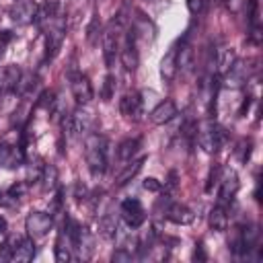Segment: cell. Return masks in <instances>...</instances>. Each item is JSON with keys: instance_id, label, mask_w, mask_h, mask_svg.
I'll return each mask as SVG.
<instances>
[{"instance_id": "1", "label": "cell", "mask_w": 263, "mask_h": 263, "mask_svg": "<svg viewBox=\"0 0 263 263\" xmlns=\"http://www.w3.org/2000/svg\"><path fill=\"white\" fill-rule=\"evenodd\" d=\"M84 158L92 177H101L107 168V140L101 134H88L84 140Z\"/></svg>"}, {"instance_id": "2", "label": "cell", "mask_w": 263, "mask_h": 263, "mask_svg": "<svg viewBox=\"0 0 263 263\" xmlns=\"http://www.w3.org/2000/svg\"><path fill=\"white\" fill-rule=\"evenodd\" d=\"M222 140H224V132L216 121H203L199 125L197 144H199V148H203V152L214 154L222 146Z\"/></svg>"}, {"instance_id": "3", "label": "cell", "mask_w": 263, "mask_h": 263, "mask_svg": "<svg viewBox=\"0 0 263 263\" xmlns=\"http://www.w3.org/2000/svg\"><path fill=\"white\" fill-rule=\"evenodd\" d=\"M92 123H95L92 113H90L88 109H84V107L74 109L72 115H70L68 121H66L70 136H84V134H88V132L92 129Z\"/></svg>"}, {"instance_id": "4", "label": "cell", "mask_w": 263, "mask_h": 263, "mask_svg": "<svg viewBox=\"0 0 263 263\" xmlns=\"http://www.w3.org/2000/svg\"><path fill=\"white\" fill-rule=\"evenodd\" d=\"M119 214H121V218H123L127 228H140L144 224V220H146V212H144L140 199H136V197H129V199L121 201Z\"/></svg>"}, {"instance_id": "5", "label": "cell", "mask_w": 263, "mask_h": 263, "mask_svg": "<svg viewBox=\"0 0 263 263\" xmlns=\"http://www.w3.org/2000/svg\"><path fill=\"white\" fill-rule=\"evenodd\" d=\"M53 226V218L45 212H31L25 218V228L31 238H43Z\"/></svg>"}, {"instance_id": "6", "label": "cell", "mask_w": 263, "mask_h": 263, "mask_svg": "<svg viewBox=\"0 0 263 263\" xmlns=\"http://www.w3.org/2000/svg\"><path fill=\"white\" fill-rule=\"evenodd\" d=\"M23 70L14 64H8L0 70V101H4L6 97H12L16 92V84L21 80Z\"/></svg>"}, {"instance_id": "7", "label": "cell", "mask_w": 263, "mask_h": 263, "mask_svg": "<svg viewBox=\"0 0 263 263\" xmlns=\"http://www.w3.org/2000/svg\"><path fill=\"white\" fill-rule=\"evenodd\" d=\"M62 4L60 0H47L41 6H37V14H35V25L43 31L45 27H49L51 23H55L58 18H62Z\"/></svg>"}, {"instance_id": "8", "label": "cell", "mask_w": 263, "mask_h": 263, "mask_svg": "<svg viewBox=\"0 0 263 263\" xmlns=\"http://www.w3.org/2000/svg\"><path fill=\"white\" fill-rule=\"evenodd\" d=\"M136 41H138V37H136V33H134V29H129V31H127V35H125L123 47L119 49L121 64H123V68H125L127 72H134V70L138 68V64H140V55H138Z\"/></svg>"}, {"instance_id": "9", "label": "cell", "mask_w": 263, "mask_h": 263, "mask_svg": "<svg viewBox=\"0 0 263 263\" xmlns=\"http://www.w3.org/2000/svg\"><path fill=\"white\" fill-rule=\"evenodd\" d=\"M236 191H238V177H236V173H234L232 168H226V171H224V175H222V179H220L218 203L228 205V203L234 199Z\"/></svg>"}, {"instance_id": "10", "label": "cell", "mask_w": 263, "mask_h": 263, "mask_svg": "<svg viewBox=\"0 0 263 263\" xmlns=\"http://www.w3.org/2000/svg\"><path fill=\"white\" fill-rule=\"evenodd\" d=\"M35 14H37V4L33 0H21L10 10V18L18 27H27V25L35 23Z\"/></svg>"}, {"instance_id": "11", "label": "cell", "mask_w": 263, "mask_h": 263, "mask_svg": "<svg viewBox=\"0 0 263 263\" xmlns=\"http://www.w3.org/2000/svg\"><path fill=\"white\" fill-rule=\"evenodd\" d=\"M103 55L109 68L115 64V58L119 55V31L113 25H109V29L103 33Z\"/></svg>"}, {"instance_id": "12", "label": "cell", "mask_w": 263, "mask_h": 263, "mask_svg": "<svg viewBox=\"0 0 263 263\" xmlns=\"http://www.w3.org/2000/svg\"><path fill=\"white\" fill-rule=\"evenodd\" d=\"M70 88H72V95H74L76 103H80V105L90 103V99L95 95L92 92V84L88 82V78L84 74H74L72 80H70Z\"/></svg>"}, {"instance_id": "13", "label": "cell", "mask_w": 263, "mask_h": 263, "mask_svg": "<svg viewBox=\"0 0 263 263\" xmlns=\"http://www.w3.org/2000/svg\"><path fill=\"white\" fill-rule=\"evenodd\" d=\"M177 53H179V41H177L175 45H171L168 51H166V53L162 55V60H160V76H162V80H166V82H171V80L177 76V72H179Z\"/></svg>"}, {"instance_id": "14", "label": "cell", "mask_w": 263, "mask_h": 263, "mask_svg": "<svg viewBox=\"0 0 263 263\" xmlns=\"http://www.w3.org/2000/svg\"><path fill=\"white\" fill-rule=\"evenodd\" d=\"M10 245H12V261H21V263H27L35 257V242L33 238H10Z\"/></svg>"}, {"instance_id": "15", "label": "cell", "mask_w": 263, "mask_h": 263, "mask_svg": "<svg viewBox=\"0 0 263 263\" xmlns=\"http://www.w3.org/2000/svg\"><path fill=\"white\" fill-rule=\"evenodd\" d=\"M142 109H144V107H142V99H140L138 92H127V95H123L121 101H119V111H121L127 119L138 121L140 115H142Z\"/></svg>"}, {"instance_id": "16", "label": "cell", "mask_w": 263, "mask_h": 263, "mask_svg": "<svg viewBox=\"0 0 263 263\" xmlns=\"http://www.w3.org/2000/svg\"><path fill=\"white\" fill-rule=\"evenodd\" d=\"M175 115H177V105H175L173 101H162V103H158V105L152 109L150 121H152L154 125H164V123H168L171 119H175Z\"/></svg>"}, {"instance_id": "17", "label": "cell", "mask_w": 263, "mask_h": 263, "mask_svg": "<svg viewBox=\"0 0 263 263\" xmlns=\"http://www.w3.org/2000/svg\"><path fill=\"white\" fill-rule=\"evenodd\" d=\"M164 214H166V218H168L171 222L181 224V226L191 224V222L195 220L193 210H189V208H187V205H183V203H171V205L164 210Z\"/></svg>"}, {"instance_id": "18", "label": "cell", "mask_w": 263, "mask_h": 263, "mask_svg": "<svg viewBox=\"0 0 263 263\" xmlns=\"http://www.w3.org/2000/svg\"><path fill=\"white\" fill-rule=\"evenodd\" d=\"M0 164L6 168H16L23 164V150L16 146H10L6 142L0 144Z\"/></svg>"}, {"instance_id": "19", "label": "cell", "mask_w": 263, "mask_h": 263, "mask_svg": "<svg viewBox=\"0 0 263 263\" xmlns=\"http://www.w3.org/2000/svg\"><path fill=\"white\" fill-rule=\"evenodd\" d=\"M144 162H146V156H140V158H136V160H127V164H125V166L121 168V173L115 177V185H117V187H123L125 183H129V181L142 171Z\"/></svg>"}, {"instance_id": "20", "label": "cell", "mask_w": 263, "mask_h": 263, "mask_svg": "<svg viewBox=\"0 0 263 263\" xmlns=\"http://www.w3.org/2000/svg\"><path fill=\"white\" fill-rule=\"evenodd\" d=\"M236 62V53H234V49L232 47H220L218 51H216V58H214V64H216V72L218 74H226L230 68H232V64Z\"/></svg>"}, {"instance_id": "21", "label": "cell", "mask_w": 263, "mask_h": 263, "mask_svg": "<svg viewBox=\"0 0 263 263\" xmlns=\"http://www.w3.org/2000/svg\"><path fill=\"white\" fill-rule=\"evenodd\" d=\"M72 242L68 238L66 232H60L58 234V240H55V261L60 263H66V261H72Z\"/></svg>"}, {"instance_id": "22", "label": "cell", "mask_w": 263, "mask_h": 263, "mask_svg": "<svg viewBox=\"0 0 263 263\" xmlns=\"http://www.w3.org/2000/svg\"><path fill=\"white\" fill-rule=\"evenodd\" d=\"M210 226L216 230V232H224L228 228V212H226V205L218 203L212 212H210Z\"/></svg>"}, {"instance_id": "23", "label": "cell", "mask_w": 263, "mask_h": 263, "mask_svg": "<svg viewBox=\"0 0 263 263\" xmlns=\"http://www.w3.org/2000/svg\"><path fill=\"white\" fill-rule=\"evenodd\" d=\"M140 144H142L140 138H127V140H123V142L117 146V158L123 160V162L132 160L134 154L140 150Z\"/></svg>"}, {"instance_id": "24", "label": "cell", "mask_w": 263, "mask_h": 263, "mask_svg": "<svg viewBox=\"0 0 263 263\" xmlns=\"http://www.w3.org/2000/svg\"><path fill=\"white\" fill-rule=\"evenodd\" d=\"M132 29H134L136 37H144V39H148V35H150V39L154 37V25H152L144 14H140V12H138V16H136Z\"/></svg>"}, {"instance_id": "25", "label": "cell", "mask_w": 263, "mask_h": 263, "mask_svg": "<svg viewBox=\"0 0 263 263\" xmlns=\"http://www.w3.org/2000/svg\"><path fill=\"white\" fill-rule=\"evenodd\" d=\"M99 232L105 236V238H115V232H117V220L113 216H103L99 220Z\"/></svg>"}, {"instance_id": "26", "label": "cell", "mask_w": 263, "mask_h": 263, "mask_svg": "<svg viewBox=\"0 0 263 263\" xmlns=\"http://www.w3.org/2000/svg\"><path fill=\"white\" fill-rule=\"evenodd\" d=\"M99 35H101V18L95 14L92 21H90L88 27H86V41H88V43H97Z\"/></svg>"}, {"instance_id": "27", "label": "cell", "mask_w": 263, "mask_h": 263, "mask_svg": "<svg viewBox=\"0 0 263 263\" xmlns=\"http://www.w3.org/2000/svg\"><path fill=\"white\" fill-rule=\"evenodd\" d=\"M55 177H58V173H55V168L53 166H43L41 168V185H43V189L47 191V189H53V185H55Z\"/></svg>"}, {"instance_id": "28", "label": "cell", "mask_w": 263, "mask_h": 263, "mask_svg": "<svg viewBox=\"0 0 263 263\" xmlns=\"http://www.w3.org/2000/svg\"><path fill=\"white\" fill-rule=\"evenodd\" d=\"M113 92H115V78L109 74V76L105 78V82H103V92H101L103 101H111Z\"/></svg>"}, {"instance_id": "29", "label": "cell", "mask_w": 263, "mask_h": 263, "mask_svg": "<svg viewBox=\"0 0 263 263\" xmlns=\"http://www.w3.org/2000/svg\"><path fill=\"white\" fill-rule=\"evenodd\" d=\"M25 191H27V185H25V183H14V185L8 187L6 195L12 197V199H21V197L25 195Z\"/></svg>"}, {"instance_id": "30", "label": "cell", "mask_w": 263, "mask_h": 263, "mask_svg": "<svg viewBox=\"0 0 263 263\" xmlns=\"http://www.w3.org/2000/svg\"><path fill=\"white\" fill-rule=\"evenodd\" d=\"M132 257H134V255H132V251H127L125 247H119V249L113 253V257H111V259H113L115 263H119V261H132Z\"/></svg>"}, {"instance_id": "31", "label": "cell", "mask_w": 263, "mask_h": 263, "mask_svg": "<svg viewBox=\"0 0 263 263\" xmlns=\"http://www.w3.org/2000/svg\"><path fill=\"white\" fill-rule=\"evenodd\" d=\"M222 2L226 4V8H228L232 14H238V12H242L247 0H222Z\"/></svg>"}, {"instance_id": "32", "label": "cell", "mask_w": 263, "mask_h": 263, "mask_svg": "<svg viewBox=\"0 0 263 263\" xmlns=\"http://www.w3.org/2000/svg\"><path fill=\"white\" fill-rule=\"evenodd\" d=\"M187 8L191 14H201L205 8V0H187Z\"/></svg>"}, {"instance_id": "33", "label": "cell", "mask_w": 263, "mask_h": 263, "mask_svg": "<svg viewBox=\"0 0 263 263\" xmlns=\"http://www.w3.org/2000/svg\"><path fill=\"white\" fill-rule=\"evenodd\" d=\"M2 261H12V245H10V240L0 247V263Z\"/></svg>"}, {"instance_id": "34", "label": "cell", "mask_w": 263, "mask_h": 263, "mask_svg": "<svg viewBox=\"0 0 263 263\" xmlns=\"http://www.w3.org/2000/svg\"><path fill=\"white\" fill-rule=\"evenodd\" d=\"M144 189H148V191H160V183L150 177V179L144 181Z\"/></svg>"}, {"instance_id": "35", "label": "cell", "mask_w": 263, "mask_h": 263, "mask_svg": "<svg viewBox=\"0 0 263 263\" xmlns=\"http://www.w3.org/2000/svg\"><path fill=\"white\" fill-rule=\"evenodd\" d=\"M10 39H12V31H8V29L0 31V47H2V45H6Z\"/></svg>"}, {"instance_id": "36", "label": "cell", "mask_w": 263, "mask_h": 263, "mask_svg": "<svg viewBox=\"0 0 263 263\" xmlns=\"http://www.w3.org/2000/svg\"><path fill=\"white\" fill-rule=\"evenodd\" d=\"M193 257H195V259H201V261L205 259V255H203V249H201V245H197V249H195V255H193Z\"/></svg>"}, {"instance_id": "37", "label": "cell", "mask_w": 263, "mask_h": 263, "mask_svg": "<svg viewBox=\"0 0 263 263\" xmlns=\"http://www.w3.org/2000/svg\"><path fill=\"white\" fill-rule=\"evenodd\" d=\"M6 228H8L6 218H2V216H0V234H4V232H6Z\"/></svg>"}, {"instance_id": "38", "label": "cell", "mask_w": 263, "mask_h": 263, "mask_svg": "<svg viewBox=\"0 0 263 263\" xmlns=\"http://www.w3.org/2000/svg\"><path fill=\"white\" fill-rule=\"evenodd\" d=\"M0 197H2V195H0Z\"/></svg>"}, {"instance_id": "39", "label": "cell", "mask_w": 263, "mask_h": 263, "mask_svg": "<svg viewBox=\"0 0 263 263\" xmlns=\"http://www.w3.org/2000/svg\"><path fill=\"white\" fill-rule=\"evenodd\" d=\"M92 2H95V0H92Z\"/></svg>"}]
</instances>
